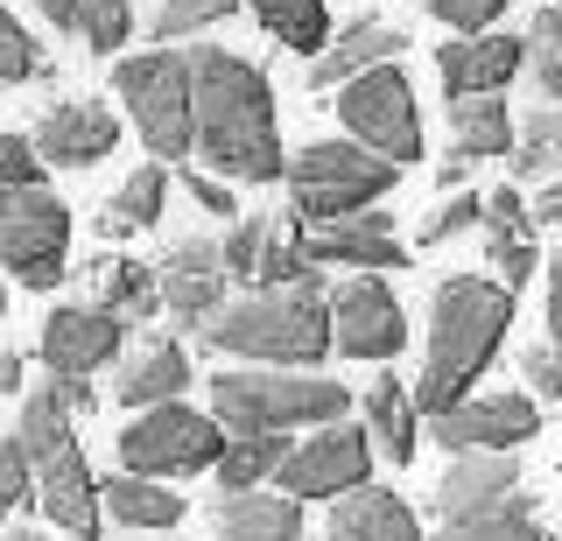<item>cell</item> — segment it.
<instances>
[{"instance_id": "cell-20", "label": "cell", "mask_w": 562, "mask_h": 541, "mask_svg": "<svg viewBox=\"0 0 562 541\" xmlns=\"http://www.w3.org/2000/svg\"><path fill=\"white\" fill-rule=\"evenodd\" d=\"M527 64V36H499V29H471V36H450L436 49V78H443L450 99H471V92H506Z\"/></svg>"}, {"instance_id": "cell-24", "label": "cell", "mask_w": 562, "mask_h": 541, "mask_svg": "<svg viewBox=\"0 0 562 541\" xmlns=\"http://www.w3.org/2000/svg\"><path fill=\"white\" fill-rule=\"evenodd\" d=\"M190 387V352L169 338V330H155V338H140L127 359H120V380H113V401H127V408H155V401H183Z\"/></svg>"}, {"instance_id": "cell-48", "label": "cell", "mask_w": 562, "mask_h": 541, "mask_svg": "<svg viewBox=\"0 0 562 541\" xmlns=\"http://www.w3.org/2000/svg\"><path fill=\"white\" fill-rule=\"evenodd\" d=\"M14 387H22V352L0 345V394H14Z\"/></svg>"}, {"instance_id": "cell-41", "label": "cell", "mask_w": 562, "mask_h": 541, "mask_svg": "<svg viewBox=\"0 0 562 541\" xmlns=\"http://www.w3.org/2000/svg\"><path fill=\"white\" fill-rule=\"evenodd\" d=\"M422 8H429L450 36H471V29H492L506 8H514V0H422Z\"/></svg>"}, {"instance_id": "cell-3", "label": "cell", "mask_w": 562, "mask_h": 541, "mask_svg": "<svg viewBox=\"0 0 562 541\" xmlns=\"http://www.w3.org/2000/svg\"><path fill=\"white\" fill-rule=\"evenodd\" d=\"M198 345H211L218 359H246V365H324V352L338 345L324 274H303L289 289H254L239 303H225L198 330Z\"/></svg>"}, {"instance_id": "cell-21", "label": "cell", "mask_w": 562, "mask_h": 541, "mask_svg": "<svg viewBox=\"0 0 562 541\" xmlns=\"http://www.w3.org/2000/svg\"><path fill=\"white\" fill-rule=\"evenodd\" d=\"M401 49H408V36H401L394 22L359 14V22L338 29V36L310 57V84H316V92H338V84H351L359 71H373V64H401Z\"/></svg>"}, {"instance_id": "cell-12", "label": "cell", "mask_w": 562, "mask_h": 541, "mask_svg": "<svg viewBox=\"0 0 562 541\" xmlns=\"http://www.w3.org/2000/svg\"><path fill=\"white\" fill-rule=\"evenodd\" d=\"M330 330H338V352L345 359H401L408 345V309L401 295L380 282V274H351L345 289H330Z\"/></svg>"}, {"instance_id": "cell-13", "label": "cell", "mask_w": 562, "mask_h": 541, "mask_svg": "<svg viewBox=\"0 0 562 541\" xmlns=\"http://www.w3.org/2000/svg\"><path fill=\"white\" fill-rule=\"evenodd\" d=\"M303 225V218H295ZM303 247L316 268H359V274H380V268H408V239L394 233V218L359 204V212H338V218H316L303 225Z\"/></svg>"}, {"instance_id": "cell-26", "label": "cell", "mask_w": 562, "mask_h": 541, "mask_svg": "<svg viewBox=\"0 0 562 541\" xmlns=\"http://www.w3.org/2000/svg\"><path fill=\"white\" fill-rule=\"evenodd\" d=\"M366 429H373V443H380V458L386 464H415V443H422V401L401 387L394 373H380L373 387H366Z\"/></svg>"}, {"instance_id": "cell-47", "label": "cell", "mask_w": 562, "mask_h": 541, "mask_svg": "<svg viewBox=\"0 0 562 541\" xmlns=\"http://www.w3.org/2000/svg\"><path fill=\"white\" fill-rule=\"evenodd\" d=\"M549 330L562 338V253L549 260Z\"/></svg>"}, {"instance_id": "cell-49", "label": "cell", "mask_w": 562, "mask_h": 541, "mask_svg": "<svg viewBox=\"0 0 562 541\" xmlns=\"http://www.w3.org/2000/svg\"><path fill=\"white\" fill-rule=\"evenodd\" d=\"M8 541H49V534H35V528H22V534H8Z\"/></svg>"}, {"instance_id": "cell-9", "label": "cell", "mask_w": 562, "mask_h": 541, "mask_svg": "<svg viewBox=\"0 0 562 541\" xmlns=\"http://www.w3.org/2000/svg\"><path fill=\"white\" fill-rule=\"evenodd\" d=\"M338 120L351 142L394 155L401 169L422 155V106H415V84L401 64H373V71H359L351 84H338Z\"/></svg>"}, {"instance_id": "cell-18", "label": "cell", "mask_w": 562, "mask_h": 541, "mask_svg": "<svg viewBox=\"0 0 562 541\" xmlns=\"http://www.w3.org/2000/svg\"><path fill=\"white\" fill-rule=\"evenodd\" d=\"M35 506L49 514V528H64V534H78V541H99L105 485H92L78 436H70V443H57L49 458H35Z\"/></svg>"}, {"instance_id": "cell-35", "label": "cell", "mask_w": 562, "mask_h": 541, "mask_svg": "<svg viewBox=\"0 0 562 541\" xmlns=\"http://www.w3.org/2000/svg\"><path fill=\"white\" fill-rule=\"evenodd\" d=\"M239 8H246V0H155L148 36H155V43H190V36H204V29L233 22Z\"/></svg>"}, {"instance_id": "cell-38", "label": "cell", "mask_w": 562, "mask_h": 541, "mask_svg": "<svg viewBox=\"0 0 562 541\" xmlns=\"http://www.w3.org/2000/svg\"><path fill=\"white\" fill-rule=\"evenodd\" d=\"M29 78H49V57L35 49V36L0 8V84H29Z\"/></svg>"}, {"instance_id": "cell-8", "label": "cell", "mask_w": 562, "mask_h": 541, "mask_svg": "<svg viewBox=\"0 0 562 541\" xmlns=\"http://www.w3.org/2000/svg\"><path fill=\"white\" fill-rule=\"evenodd\" d=\"M70 253V204L43 183H0V268L22 289H57Z\"/></svg>"}, {"instance_id": "cell-2", "label": "cell", "mask_w": 562, "mask_h": 541, "mask_svg": "<svg viewBox=\"0 0 562 541\" xmlns=\"http://www.w3.org/2000/svg\"><path fill=\"white\" fill-rule=\"evenodd\" d=\"M506 324H514V282H485V274H450L429 295V365L415 380L422 415H443L471 394V380L492 365Z\"/></svg>"}, {"instance_id": "cell-14", "label": "cell", "mask_w": 562, "mask_h": 541, "mask_svg": "<svg viewBox=\"0 0 562 541\" xmlns=\"http://www.w3.org/2000/svg\"><path fill=\"white\" fill-rule=\"evenodd\" d=\"M541 429V408L535 394H464L457 408L429 415V436L450 450H520L527 436Z\"/></svg>"}, {"instance_id": "cell-39", "label": "cell", "mask_w": 562, "mask_h": 541, "mask_svg": "<svg viewBox=\"0 0 562 541\" xmlns=\"http://www.w3.org/2000/svg\"><path fill=\"white\" fill-rule=\"evenodd\" d=\"M471 225H485V198H471V190H443V204L422 218V247H443V239L471 233Z\"/></svg>"}, {"instance_id": "cell-32", "label": "cell", "mask_w": 562, "mask_h": 541, "mask_svg": "<svg viewBox=\"0 0 562 541\" xmlns=\"http://www.w3.org/2000/svg\"><path fill=\"white\" fill-rule=\"evenodd\" d=\"M506 169H514L520 183H549V177H562V99H549V106H535V113L520 120Z\"/></svg>"}, {"instance_id": "cell-27", "label": "cell", "mask_w": 562, "mask_h": 541, "mask_svg": "<svg viewBox=\"0 0 562 541\" xmlns=\"http://www.w3.org/2000/svg\"><path fill=\"white\" fill-rule=\"evenodd\" d=\"M29 8L43 14L49 29L78 36L92 57H113V49L134 36V8H127V0H29Z\"/></svg>"}, {"instance_id": "cell-15", "label": "cell", "mask_w": 562, "mask_h": 541, "mask_svg": "<svg viewBox=\"0 0 562 541\" xmlns=\"http://www.w3.org/2000/svg\"><path fill=\"white\" fill-rule=\"evenodd\" d=\"M127 345V317H113L105 303H64L43 317V338H35V352H43L49 373L64 380H92L105 359Z\"/></svg>"}, {"instance_id": "cell-45", "label": "cell", "mask_w": 562, "mask_h": 541, "mask_svg": "<svg viewBox=\"0 0 562 541\" xmlns=\"http://www.w3.org/2000/svg\"><path fill=\"white\" fill-rule=\"evenodd\" d=\"M471 169H479V155H443V169H436V183H443V190H457V183L471 177Z\"/></svg>"}, {"instance_id": "cell-43", "label": "cell", "mask_w": 562, "mask_h": 541, "mask_svg": "<svg viewBox=\"0 0 562 541\" xmlns=\"http://www.w3.org/2000/svg\"><path fill=\"white\" fill-rule=\"evenodd\" d=\"M527 380H535L541 401H562V338H549V345L527 352Z\"/></svg>"}, {"instance_id": "cell-17", "label": "cell", "mask_w": 562, "mask_h": 541, "mask_svg": "<svg viewBox=\"0 0 562 541\" xmlns=\"http://www.w3.org/2000/svg\"><path fill=\"white\" fill-rule=\"evenodd\" d=\"M162 268V309L176 324L198 338V330L225 309V247H211V239H183V247H169V260H155Z\"/></svg>"}, {"instance_id": "cell-36", "label": "cell", "mask_w": 562, "mask_h": 541, "mask_svg": "<svg viewBox=\"0 0 562 541\" xmlns=\"http://www.w3.org/2000/svg\"><path fill=\"white\" fill-rule=\"evenodd\" d=\"M436 541H549V528L535 520V506H506V514H479V520H443Z\"/></svg>"}, {"instance_id": "cell-11", "label": "cell", "mask_w": 562, "mask_h": 541, "mask_svg": "<svg viewBox=\"0 0 562 541\" xmlns=\"http://www.w3.org/2000/svg\"><path fill=\"white\" fill-rule=\"evenodd\" d=\"M373 429H351V422H324L316 436L289 450L281 464V493L295 499H338V493H359L373 478Z\"/></svg>"}, {"instance_id": "cell-28", "label": "cell", "mask_w": 562, "mask_h": 541, "mask_svg": "<svg viewBox=\"0 0 562 541\" xmlns=\"http://www.w3.org/2000/svg\"><path fill=\"white\" fill-rule=\"evenodd\" d=\"M92 289H99V303L113 309V317H127V324L162 317V268H148V260L99 253L92 260Z\"/></svg>"}, {"instance_id": "cell-23", "label": "cell", "mask_w": 562, "mask_h": 541, "mask_svg": "<svg viewBox=\"0 0 562 541\" xmlns=\"http://www.w3.org/2000/svg\"><path fill=\"white\" fill-rule=\"evenodd\" d=\"M303 506L295 493H218L211 499V528L218 541H303Z\"/></svg>"}, {"instance_id": "cell-1", "label": "cell", "mask_w": 562, "mask_h": 541, "mask_svg": "<svg viewBox=\"0 0 562 541\" xmlns=\"http://www.w3.org/2000/svg\"><path fill=\"white\" fill-rule=\"evenodd\" d=\"M190 71H198V162H211V177L225 183H289L268 78L218 43H190Z\"/></svg>"}, {"instance_id": "cell-31", "label": "cell", "mask_w": 562, "mask_h": 541, "mask_svg": "<svg viewBox=\"0 0 562 541\" xmlns=\"http://www.w3.org/2000/svg\"><path fill=\"white\" fill-rule=\"evenodd\" d=\"M514 120H506V99L492 92H471V99H450V142L457 155H479V162H492V155H514Z\"/></svg>"}, {"instance_id": "cell-40", "label": "cell", "mask_w": 562, "mask_h": 541, "mask_svg": "<svg viewBox=\"0 0 562 541\" xmlns=\"http://www.w3.org/2000/svg\"><path fill=\"white\" fill-rule=\"evenodd\" d=\"M29 499H35V458H29L22 436H8V443H0V514H14V506H29Z\"/></svg>"}, {"instance_id": "cell-29", "label": "cell", "mask_w": 562, "mask_h": 541, "mask_svg": "<svg viewBox=\"0 0 562 541\" xmlns=\"http://www.w3.org/2000/svg\"><path fill=\"white\" fill-rule=\"evenodd\" d=\"M105 506H113L120 528H140V534H169L183 520V493H169V478H148V471H120L105 485Z\"/></svg>"}, {"instance_id": "cell-7", "label": "cell", "mask_w": 562, "mask_h": 541, "mask_svg": "<svg viewBox=\"0 0 562 541\" xmlns=\"http://www.w3.org/2000/svg\"><path fill=\"white\" fill-rule=\"evenodd\" d=\"M233 443V429L218 415H198L183 401H155L140 408L127 429H120V464L148 471V478H190V471H211Z\"/></svg>"}, {"instance_id": "cell-34", "label": "cell", "mask_w": 562, "mask_h": 541, "mask_svg": "<svg viewBox=\"0 0 562 541\" xmlns=\"http://www.w3.org/2000/svg\"><path fill=\"white\" fill-rule=\"evenodd\" d=\"M246 8L260 14V29H268L281 49L316 57V49L330 43V8H324V0H246Z\"/></svg>"}, {"instance_id": "cell-37", "label": "cell", "mask_w": 562, "mask_h": 541, "mask_svg": "<svg viewBox=\"0 0 562 541\" xmlns=\"http://www.w3.org/2000/svg\"><path fill=\"white\" fill-rule=\"evenodd\" d=\"M527 71L549 99H562V8H541L527 22Z\"/></svg>"}, {"instance_id": "cell-6", "label": "cell", "mask_w": 562, "mask_h": 541, "mask_svg": "<svg viewBox=\"0 0 562 541\" xmlns=\"http://www.w3.org/2000/svg\"><path fill=\"white\" fill-rule=\"evenodd\" d=\"M394 177L401 162L366 142H310L289 155V204L303 225H316V218L359 212V204H380L394 190Z\"/></svg>"}, {"instance_id": "cell-44", "label": "cell", "mask_w": 562, "mask_h": 541, "mask_svg": "<svg viewBox=\"0 0 562 541\" xmlns=\"http://www.w3.org/2000/svg\"><path fill=\"white\" fill-rule=\"evenodd\" d=\"M190 198H198L204 212H218V218L239 212V204H233V183H225V177H190Z\"/></svg>"}, {"instance_id": "cell-25", "label": "cell", "mask_w": 562, "mask_h": 541, "mask_svg": "<svg viewBox=\"0 0 562 541\" xmlns=\"http://www.w3.org/2000/svg\"><path fill=\"white\" fill-rule=\"evenodd\" d=\"M330 541H422V520L408 499L380 493V485H359V493L330 499Z\"/></svg>"}, {"instance_id": "cell-30", "label": "cell", "mask_w": 562, "mask_h": 541, "mask_svg": "<svg viewBox=\"0 0 562 541\" xmlns=\"http://www.w3.org/2000/svg\"><path fill=\"white\" fill-rule=\"evenodd\" d=\"M289 450H295L289 429H233V443L218 458V493H254V485L281 478Z\"/></svg>"}, {"instance_id": "cell-5", "label": "cell", "mask_w": 562, "mask_h": 541, "mask_svg": "<svg viewBox=\"0 0 562 541\" xmlns=\"http://www.w3.org/2000/svg\"><path fill=\"white\" fill-rule=\"evenodd\" d=\"M113 92L140 127L148 155H162V162L198 155V71H190V49L162 43V49H140V57H120Z\"/></svg>"}, {"instance_id": "cell-19", "label": "cell", "mask_w": 562, "mask_h": 541, "mask_svg": "<svg viewBox=\"0 0 562 541\" xmlns=\"http://www.w3.org/2000/svg\"><path fill=\"white\" fill-rule=\"evenodd\" d=\"M35 148L57 169H92L120 148V113L99 106V99H57V106L35 120Z\"/></svg>"}, {"instance_id": "cell-16", "label": "cell", "mask_w": 562, "mask_h": 541, "mask_svg": "<svg viewBox=\"0 0 562 541\" xmlns=\"http://www.w3.org/2000/svg\"><path fill=\"white\" fill-rule=\"evenodd\" d=\"M506 506H535V493H520V458L514 450H457L443 485H436V514L443 520H479V514H506Z\"/></svg>"}, {"instance_id": "cell-33", "label": "cell", "mask_w": 562, "mask_h": 541, "mask_svg": "<svg viewBox=\"0 0 562 541\" xmlns=\"http://www.w3.org/2000/svg\"><path fill=\"white\" fill-rule=\"evenodd\" d=\"M162 198H169V177H162V162L134 169V177L120 183V198L99 212V233H105V239H134V233H148V225L162 218Z\"/></svg>"}, {"instance_id": "cell-46", "label": "cell", "mask_w": 562, "mask_h": 541, "mask_svg": "<svg viewBox=\"0 0 562 541\" xmlns=\"http://www.w3.org/2000/svg\"><path fill=\"white\" fill-rule=\"evenodd\" d=\"M535 218L541 225H562V177H549V190L535 198Z\"/></svg>"}, {"instance_id": "cell-10", "label": "cell", "mask_w": 562, "mask_h": 541, "mask_svg": "<svg viewBox=\"0 0 562 541\" xmlns=\"http://www.w3.org/2000/svg\"><path fill=\"white\" fill-rule=\"evenodd\" d=\"M225 274L246 289H289L303 282V274H316V260L303 247V225L274 218V212H239L233 225H225Z\"/></svg>"}, {"instance_id": "cell-42", "label": "cell", "mask_w": 562, "mask_h": 541, "mask_svg": "<svg viewBox=\"0 0 562 541\" xmlns=\"http://www.w3.org/2000/svg\"><path fill=\"white\" fill-rule=\"evenodd\" d=\"M49 155L35 148V134H0V183H43Z\"/></svg>"}, {"instance_id": "cell-22", "label": "cell", "mask_w": 562, "mask_h": 541, "mask_svg": "<svg viewBox=\"0 0 562 541\" xmlns=\"http://www.w3.org/2000/svg\"><path fill=\"white\" fill-rule=\"evenodd\" d=\"M485 260L499 268V282H527V274H541L549 260H541V218H535V204H520L514 190H492L485 198Z\"/></svg>"}, {"instance_id": "cell-4", "label": "cell", "mask_w": 562, "mask_h": 541, "mask_svg": "<svg viewBox=\"0 0 562 541\" xmlns=\"http://www.w3.org/2000/svg\"><path fill=\"white\" fill-rule=\"evenodd\" d=\"M211 415L225 429H324L351 415L345 380H316V365H225L211 380Z\"/></svg>"}]
</instances>
